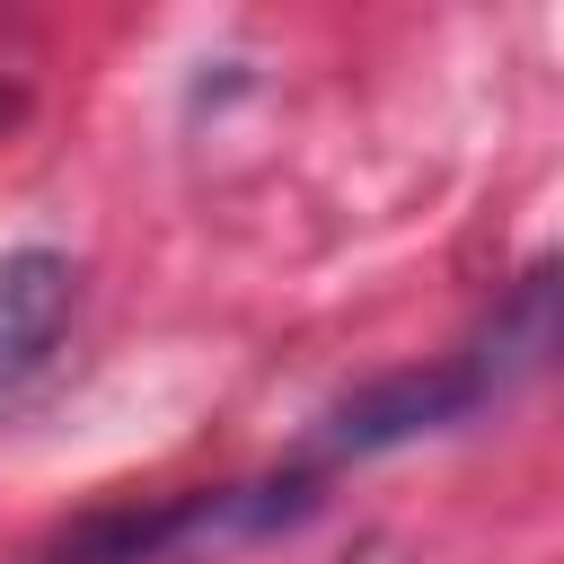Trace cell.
<instances>
[{
    "mask_svg": "<svg viewBox=\"0 0 564 564\" xmlns=\"http://www.w3.org/2000/svg\"><path fill=\"white\" fill-rule=\"evenodd\" d=\"M308 476H264V485H194V494H150V502H106L88 520H70L44 564H194V555H229L256 546L273 529H291L308 511Z\"/></svg>",
    "mask_w": 564,
    "mask_h": 564,
    "instance_id": "6da1fadb",
    "label": "cell"
},
{
    "mask_svg": "<svg viewBox=\"0 0 564 564\" xmlns=\"http://www.w3.org/2000/svg\"><path fill=\"white\" fill-rule=\"evenodd\" d=\"M476 405H494V379L476 370V352H449V361H414V370H388V379H361L317 449L326 458H379V449H405V441H432L449 423H467Z\"/></svg>",
    "mask_w": 564,
    "mask_h": 564,
    "instance_id": "7a4b0ae2",
    "label": "cell"
},
{
    "mask_svg": "<svg viewBox=\"0 0 564 564\" xmlns=\"http://www.w3.org/2000/svg\"><path fill=\"white\" fill-rule=\"evenodd\" d=\"M70 300H79L70 256H53V247H9L0 256V397L26 370H44V352L70 326Z\"/></svg>",
    "mask_w": 564,
    "mask_h": 564,
    "instance_id": "3957f363",
    "label": "cell"
}]
</instances>
